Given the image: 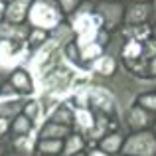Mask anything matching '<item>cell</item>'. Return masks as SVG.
Returning <instances> with one entry per match:
<instances>
[{"mask_svg":"<svg viewBox=\"0 0 156 156\" xmlns=\"http://www.w3.org/2000/svg\"><path fill=\"white\" fill-rule=\"evenodd\" d=\"M63 59V57H61ZM57 61L53 67H50L42 77H40V83L44 85L46 93H51V95H59V93H65L69 87L73 85V71L63 63V61Z\"/></svg>","mask_w":156,"mask_h":156,"instance_id":"obj_1","label":"cell"},{"mask_svg":"<svg viewBox=\"0 0 156 156\" xmlns=\"http://www.w3.org/2000/svg\"><path fill=\"white\" fill-rule=\"evenodd\" d=\"M30 24L36 26V30H55L61 24V14L50 0H36L30 6Z\"/></svg>","mask_w":156,"mask_h":156,"instance_id":"obj_2","label":"cell"},{"mask_svg":"<svg viewBox=\"0 0 156 156\" xmlns=\"http://www.w3.org/2000/svg\"><path fill=\"white\" fill-rule=\"evenodd\" d=\"M126 156H156V134L138 133L133 134L122 146Z\"/></svg>","mask_w":156,"mask_h":156,"instance_id":"obj_3","label":"cell"},{"mask_svg":"<svg viewBox=\"0 0 156 156\" xmlns=\"http://www.w3.org/2000/svg\"><path fill=\"white\" fill-rule=\"evenodd\" d=\"M73 28L77 32V44H79L81 50L89 44H93V40L97 36V22L91 14H87V12L77 14V18L73 20Z\"/></svg>","mask_w":156,"mask_h":156,"instance_id":"obj_4","label":"cell"},{"mask_svg":"<svg viewBox=\"0 0 156 156\" xmlns=\"http://www.w3.org/2000/svg\"><path fill=\"white\" fill-rule=\"evenodd\" d=\"M32 2L34 0H12L10 4L6 6V12H4V16H6V20L10 24H20L24 22V18L28 16V8L32 6Z\"/></svg>","mask_w":156,"mask_h":156,"instance_id":"obj_5","label":"cell"},{"mask_svg":"<svg viewBox=\"0 0 156 156\" xmlns=\"http://www.w3.org/2000/svg\"><path fill=\"white\" fill-rule=\"evenodd\" d=\"M122 12H125V8H122L121 4H117V2H105V4L99 6V16L103 18L107 28L117 26V24L122 20V16H125Z\"/></svg>","mask_w":156,"mask_h":156,"instance_id":"obj_6","label":"cell"},{"mask_svg":"<svg viewBox=\"0 0 156 156\" xmlns=\"http://www.w3.org/2000/svg\"><path fill=\"white\" fill-rule=\"evenodd\" d=\"M150 18H152V8L146 2L133 4V6L129 8V12L125 14V20L129 24H133V26H140V24H144L146 20H150Z\"/></svg>","mask_w":156,"mask_h":156,"instance_id":"obj_7","label":"cell"},{"mask_svg":"<svg viewBox=\"0 0 156 156\" xmlns=\"http://www.w3.org/2000/svg\"><path fill=\"white\" fill-rule=\"evenodd\" d=\"M20 57L22 53H14L12 42H2L0 44V69H12L14 65L20 63Z\"/></svg>","mask_w":156,"mask_h":156,"instance_id":"obj_8","label":"cell"},{"mask_svg":"<svg viewBox=\"0 0 156 156\" xmlns=\"http://www.w3.org/2000/svg\"><path fill=\"white\" fill-rule=\"evenodd\" d=\"M87 97L91 99V103L95 107H99L101 111H105V113H111L113 111V99H111L109 91H105V89H89L87 91Z\"/></svg>","mask_w":156,"mask_h":156,"instance_id":"obj_9","label":"cell"},{"mask_svg":"<svg viewBox=\"0 0 156 156\" xmlns=\"http://www.w3.org/2000/svg\"><path fill=\"white\" fill-rule=\"evenodd\" d=\"M28 36V30L26 28H22L20 24H10V22H6V24H0V38H6V42L8 40H24Z\"/></svg>","mask_w":156,"mask_h":156,"instance_id":"obj_10","label":"cell"},{"mask_svg":"<svg viewBox=\"0 0 156 156\" xmlns=\"http://www.w3.org/2000/svg\"><path fill=\"white\" fill-rule=\"evenodd\" d=\"M67 134H69V126L57 125V122H50V125H46V129L42 130V140H48V138L59 140L61 136H67Z\"/></svg>","mask_w":156,"mask_h":156,"instance_id":"obj_11","label":"cell"},{"mask_svg":"<svg viewBox=\"0 0 156 156\" xmlns=\"http://www.w3.org/2000/svg\"><path fill=\"white\" fill-rule=\"evenodd\" d=\"M73 119H75V111H71L69 107H57L55 111L51 113V121L50 122H57V125H73Z\"/></svg>","mask_w":156,"mask_h":156,"instance_id":"obj_12","label":"cell"},{"mask_svg":"<svg viewBox=\"0 0 156 156\" xmlns=\"http://www.w3.org/2000/svg\"><path fill=\"white\" fill-rule=\"evenodd\" d=\"M10 81H12V87L18 89V91H22V93L32 91V81H30V75L26 71H14Z\"/></svg>","mask_w":156,"mask_h":156,"instance_id":"obj_13","label":"cell"},{"mask_svg":"<svg viewBox=\"0 0 156 156\" xmlns=\"http://www.w3.org/2000/svg\"><path fill=\"white\" fill-rule=\"evenodd\" d=\"M129 122L133 129H144L148 125V115H146V111L142 107H134V109H130Z\"/></svg>","mask_w":156,"mask_h":156,"instance_id":"obj_14","label":"cell"},{"mask_svg":"<svg viewBox=\"0 0 156 156\" xmlns=\"http://www.w3.org/2000/svg\"><path fill=\"white\" fill-rule=\"evenodd\" d=\"M93 69H95L97 73H101V75H111V73L117 69V65H115V59L111 55H101V57L95 59Z\"/></svg>","mask_w":156,"mask_h":156,"instance_id":"obj_15","label":"cell"},{"mask_svg":"<svg viewBox=\"0 0 156 156\" xmlns=\"http://www.w3.org/2000/svg\"><path fill=\"white\" fill-rule=\"evenodd\" d=\"M81 148H83V138L73 134L67 138V144L63 146V156H75L81 152Z\"/></svg>","mask_w":156,"mask_h":156,"instance_id":"obj_16","label":"cell"},{"mask_svg":"<svg viewBox=\"0 0 156 156\" xmlns=\"http://www.w3.org/2000/svg\"><path fill=\"white\" fill-rule=\"evenodd\" d=\"M122 144V138L119 136V134H109V136H105L103 140H101V148H103V152H117L119 148H121Z\"/></svg>","mask_w":156,"mask_h":156,"instance_id":"obj_17","label":"cell"},{"mask_svg":"<svg viewBox=\"0 0 156 156\" xmlns=\"http://www.w3.org/2000/svg\"><path fill=\"white\" fill-rule=\"evenodd\" d=\"M12 129H14L16 134H26V133H30V130H32V121L26 117V115H18V117L14 119Z\"/></svg>","mask_w":156,"mask_h":156,"instance_id":"obj_18","label":"cell"},{"mask_svg":"<svg viewBox=\"0 0 156 156\" xmlns=\"http://www.w3.org/2000/svg\"><path fill=\"white\" fill-rule=\"evenodd\" d=\"M75 121L83 130H89L93 126V115L87 109H77L75 111Z\"/></svg>","mask_w":156,"mask_h":156,"instance_id":"obj_19","label":"cell"},{"mask_svg":"<svg viewBox=\"0 0 156 156\" xmlns=\"http://www.w3.org/2000/svg\"><path fill=\"white\" fill-rule=\"evenodd\" d=\"M142 44L144 42H129L122 50V55L126 59H136V57H142Z\"/></svg>","mask_w":156,"mask_h":156,"instance_id":"obj_20","label":"cell"},{"mask_svg":"<svg viewBox=\"0 0 156 156\" xmlns=\"http://www.w3.org/2000/svg\"><path fill=\"white\" fill-rule=\"evenodd\" d=\"M40 150L46 154H57L59 150H63V144H61V140H53V138H48V140H42L40 142Z\"/></svg>","mask_w":156,"mask_h":156,"instance_id":"obj_21","label":"cell"},{"mask_svg":"<svg viewBox=\"0 0 156 156\" xmlns=\"http://www.w3.org/2000/svg\"><path fill=\"white\" fill-rule=\"evenodd\" d=\"M101 53H103V48L93 42V44H89V46H85L83 50H81V59H85V61L97 59V57H101Z\"/></svg>","mask_w":156,"mask_h":156,"instance_id":"obj_22","label":"cell"},{"mask_svg":"<svg viewBox=\"0 0 156 156\" xmlns=\"http://www.w3.org/2000/svg\"><path fill=\"white\" fill-rule=\"evenodd\" d=\"M40 103H36V101H30V103H26L24 107V113H26V117L30 119V121H36V119L40 117Z\"/></svg>","mask_w":156,"mask_h":156,"instance_id":"obj_23","label":"cell"},{"mask_svg":"<svg viewBox=\"0 0 156 156\" xmlns=\"http://www.w3.org/2000/svg\"><path fill=\"white\" fill-rule=\"evenodd\" d=\"M140 107L142 109H148V111H156V93H144V95H140Z\"/></svg>","mask_w":156,"mask_h":156,"instance_id":"obj_24","label":"cell"},{"mask_svg":"<svg viewBox=\"0 0 156 156\" xmlns=\"http://www.w3.org/2000/svg\"><path fill=\"white\" fill-rule=\"evenodd\" d=\"M79 4V0H59V6L63 8V12L65 14H69V12H73L75 10V6Z\"/></svg>","mask_w":156,"mask_h":156,"instance_id":"obj_25","label":"cell"},{"mask_svg":"<svg viewBox=\"0 0 156 156\" xmlns=\"http://www.w3.org/2000/svg\"><path fill=\"white\" fill-rule=\"evenodd\" d=\"M10 101H18V95H0V105H6V103H10Z\"/></svg>","mask_w":156,"mask_h":156,"instance_id":"obj_26","label":"cell"},{"mask_svg":"<svg viewBox=\"0 0 156 156\" xmlns=\"http://www.w3.org/2000/svg\"><path fill=\"white\" fill-rule=\"evenodd\" d=\"M6 130H8V121L4 117H0V136H2Z\"/></svg>","mask_w":156,"mask_h":156,"instance_id":"obj_27","label":"cell"},{"mask_svg":"<svg viewBox=\"0 0 156 156\" xmlns=\"http://www.w3.org/2000/svg\"><path fill=\"white\" fill-rule=\"evenodd\" d=\"M148 71H150V75H154L156 77V55L150 59V63H148Z\"/></svg>","mask_w":156,"mask_h":156,"instance_id":"obj_28","label":"cell"},{"mask_svg":"<svg viewBox=\"0 0 156 156\" xmlns=\"http://www.w3.org/2000/svg\"><path fill=\"white\" fill-rule=\"evenodd\" d=\"M89 156H109V154H107V152H103V150H93V152L89 154Z\"/></svg>","mask_w":156,"mask_h":156,"instance_id":"obj_29","label":"cell"},{"mask_svg":"<svg viewBox=\"0 0 156 156\" xmlns=\"http://www.w3.org/2000/svg\"><path fill=\"white\" fill-rule=\"evenodd\" d=\"M150 8H152V20H156V0H152V6Z\"/></svg>","mask_w":156,"mask_h":156,"instance_id":"obj_30","label":"cell"},{"mask_svg":"<svg viewBox=\"0 0 156 156\" xmlns=\"http://www.w3.org/2000/svg\"><path fill=\"white\" fill-rule=\"evenodd\" d=\"M4 12H6V8H4V6H2V2H0V16H2Z\"/></svg>","mask_w":156,"mask_h":156,"instance_id":"obj_31","label":"cell"},{"mask_svg":"<svg viewBox=\"0 0 156 156\" xmlns=\"http://www.w3.org/2000/svg\"><path fill=\"white\" fill-rule=\"evenodd\" d=\"M152 36H154V40H156V24H154V28H152Z\"/></svg>","mask_w":156,"mask_h":156,"instance_id":"obj_32","label":"cell"},{"mask_svg":"<svg viewBox=\"0 0 156 156\" xmlns=\"http://www.w3.org/2000/svg\"><path fill=\"white\" fill-rule=\"evenodd\" d=\"M136 2H146V0H136Z\"/></svg>","mask_w":156,"mask_h":156,"instance_id":"obj_33","label":"cell"},{"mask_svg":"<svg viewBox=\"0 0 156 156\" xmlns=\"http://www.w3.org/2000/svg\"><path fill=\"white\" fill-rule=\"evenodd\" d=\"M75 156H83V154H75Z\"/></svg>","mask_w":156,"mask_h":156,"instance_id":"obj_34","label":"cell"}]
</instances>
